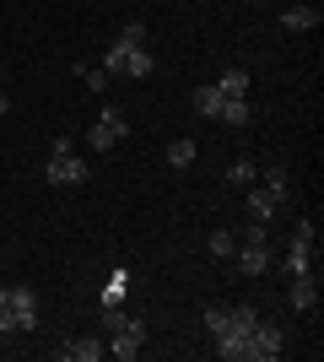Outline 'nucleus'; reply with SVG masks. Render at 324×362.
Returning a JSON list of instances; mask_svg holds the SVG:
<instances>
[{"label": "nucleus", "mask_w": 324, "mask_h": 362, "mask_svg": "<svg viewBox=\"0 0 324 362\" xmlns=\"http://www.w3.org/2000/svg\"><path fill=\"white\" fill-rule=\"evenodd\" d=\"M281 351H287V330H281L276 319L260 314V325L248 330V357H254V362H276Z\"/></svg>", "instance_id": "obj_1"}, {"label": "nucleus", "mask_w": 324, "mask_h": 362, "mask_svg": "<svg viewBox=\"0 0 324 362\" xmlns=\"http://www.w3.org/2000/svg\"><path fill=\"white\" fill-rule=\"evenodd\" d=\"M270 265H276L287 281H292V276H308V271H313V243L292 233V238H287V249H281V259H270Z\"/></svg>", "instance_id": "obj_2"}, {"label": "nucleus", "mask_w": 324, "mask_h": 362, "mask_svg": "<svg viewBox=\"0 0 324 362\" xmlns=\"http://www.w3.org/2000/svg\"><path fill=\"white\" fill-rule=\"evenodd\" d=\"M6 308H11V325L22 335L38 330V292L32 287H6Z\"/></svg>", "instance_id": "obj_3"}, {"label": "nucleus", "mask_w": 324, "mask_h": 362, "mask_svg": "<svg viewBox=\"0 0 324 362\" xmlns=\"http://www.w3.org/2000/svg\"><path fill=\"white\" fill-rule=\"evenodd\" d=\"M140 346H146V325H140V319H124L119 330H108V351H114V357L136 362Z\"/></svg>", "instance_id": "obj_4"}, {"label": "nucleus", "mask_w": 324, "mask_h": 362, "mask_svg": "<svg viewBox=\"0 0 324 362\" xmlns=\"http://www.w3.org/2000/svg\"><path fill=\"white\" fill-rule=\"evenodd\" d=\"M87 157L81 151H65V157H49V184H60V189H71V184H87Z\"/></svg>", "instance_id": "obj_5"}, {"label": "nucleus", "mask_w": 324, "mask_h": 362, "mask_svg": "<svg viewBox=\"0 0 324 362\" xmlns=\"http://www.w3.org/2000/svg\"><path fill=\"white\" fill-rule=\"evenodd\" d=\"M119 141H124V114H119V108H103V119L87 130V146L108 151V146H119Z\"/></svg>", "instance_id": "obj_6"}, {"label": "nucleus", "mask_w": 324, "mask_h": 362, "mask_svg": "<svg viewBox=\"0 0 324 362\" xmlns=\"http://www.w3.org/2000/svg\"><path fill=\"white\" fill-rule=\"evenodd\" d=\"M287 303H292L297 314H319V271L292 276V281H287Z\"/></svg>", "instance_id": "obj_7"}, {"label": "nucleus", "mask_w": 324, "mask_h": 362, "mask_svg": "<svg viewBox=\"0 0 324 362\" xmlns=\"http://www.w3.org/2000/svg\"><path fill=\"white\" fill-rule=\"evenodd\" d=\"M319 22H324V11L308 6V0H297V6L281 11V28H287V33H308V28H319Z\"/></svg>", "instance_id": "obj_8"}, {"label": "nucleus", "mask_w": 324, "mask_h": 362, "mask_svg": "<svg viewBox=\"0 0 324 362\" xmlns=\"http://www.w3.org/2000/svg\"><path fill=\"white\" fill-rule=\"evenodd\" d=\"M232 259H238V271H244V276H265V271H270V243H238V255H232Z\"/></svg>", "instance_id": "obj_9"}, {"label": "nucleus", "mask_w": 324, "mask_h": 362, "mask_svg": "<svg viewBox=\"0 0 324 362\" xmlns=\"http://www.w3.org/2000/svg\"><path fill=\"white\" fill-rule=\"evenodd\" d=\"M103 357H108V341H97V335H76L65 346V362H103Z\"/></svg>", "instance_id": "obj_10"}, {"label": "nucleus", "mask_w": 324, "mask_h": 362, "mask_svg": "<svg viewBox=\"0 0 324 362\" xmlns=\"http://www.w3.org/2000/svg\"><path fill=\"white\" fill-rule=\"evenodd\" d=\"M216 119L227 124V130H244L248 119H254V108H248V98H222V114Z\"/></svg>", "instance_id": "obj_11"}, {"label": "nucleus", "mask_w": 324, "mask_h": 362, "mask_svg": "<svg viewBox=\"0 0 324 362\" xmlns=\"http://www.w3.org/2000/svg\"><path fill=\"white\" fill-rule=\"evenodd\" d=\"M265 195L276 200V211L292 200V179H287V168H270V173H265Z\"/></svg>", "instance_id": "obj_12"}, {"label": "nucleus", "mask_w": 324, "mask_h": 362, "mask_svg": "<svg viewBox=\"0 0 324 362\" xmlns=\"http://www.w3.org/2000/svg\"><path fill=\"white\" fill-rule=\"evenodd\" d=\"M152 71H157V60L146 54V49H130V54H124V76H136V81H146Z\"/></svg>", "instance_id": "obj_13"}, {"label": "nucleus", "mask_w": 324, "mask_h": 362, "mask_svg": "<svg viewBox=\"0 0 324 362\" xmlns=\"http://www.w3.org/2000/svg\"><path fill=\"white\" fill-rule=\"evenodd\" d=\"M195 114H200V119H216V114H222V92L216 87H195Z\"/></svg>", "instance_id": "obj_14"}, {"label": "nucleus", "mask_w": 324, "mask_h": 362, "mask_svg": "<svg viewBox=\"0 0 324 362\" xmlns=\"http://www.w3.org/2000/svg\"><path fill=\"white\" fill-rule=\"evenodd\" d=\"M216 92H222V98H248V71H227L216 81Z\"/></svg>", "instance_id": "obj_15"}, {"label": "nucleus", "mask_w": 324, "mask_h": 362, "mask_svg": "<svg viewBox=\"0 0 324 362\" xmlns=\"http://www.w3.org/2000/svg\"><path fill=\"white\" fill-rule=\"evenodd\" d=\"M248 216H254V222H270V216H276V200L265 195V189H248Z\"/></svg>", "instance_id": "obj_16"}, {"label": "nucleus", "mask_w": 324, "mask_h": 362, "mask_svg": "<svg viewBox=\"0 0 324 362\" xmlns=\"http://www.w3.org/2000/svg\"><path fill=\"white\" fill-rule=\"evenodd\" d=\"M211 255H222V259L238 255V233H232V227H216L211 233Z\"/></svg>", "instance_id": "obj_17"}, {"label": "nucleus", "mask_w": 324, "mask_h": 362, "mask_svg": "<svg viewBox=\"0 0 324 362\" xmlns=\"http://www.w3.org/2000/svg\"><path fill=\"white\" fill-rule=\"evenodd\" d=\"M195 151H200V146L184 136V141H173V146H168V163H173V168H189V163H195Z\"/></svg>", "instance_id": "obj_18"}, {"label": "nucleus", "mask_w": 324, "mask_h": 362, "mask_svg": "<svg viewBox=\"0 0 324 362\" xmlns=\"http://www.w3.org/2000/svg\"><path fill=\"white\" fill-rule=\"evenodd\" d=\"M124 54H130V49L114 38V44H108V54H103V71H108V76H124Z\"/></svg>", "instance_id": "obj_19"}, {"label": "nucleus", "mask_w": 324, "mask_h": 362, "mask_svg": "<svg viewBox=\"0 0 324 362\" xmlns=\"http://www.w3.org/2000/svg\"><path fill=\"white\" fill-rule=\"evenodd\" d=\"M76 71H81V81H87V87H92V92H103L108 81H114V76H108L103 65H76Z\"/></svg>", "instance_id": "obj_20"}, {"label": "nucleus", "mask_w": 324, "mask_h": 362, "mask_svg": "<svg viewBox=\"0 0 324 362\" xmlns=\"http://www.w3.org/2000/svg\"><path fill=\"white\" fill-rule=\"evenodd\" d=\"M119 44H124V49H146V28H140V22H124Z\"/></svg>", "instance_id": "obj_21"}, {"label": "nucleus", "mask_w": 324, "mask_h": 362, "mask_svg": "<svg viewBox=\"0 0 324 362\" xmlns=\"http://www.w3.org/2000/svg\"><path fill=\"white\" fill-rule=\"evenodd\" d=\"M205 330H211V335L227 330V308H222V303H211V308H205Z\"/></svg>", "instance_id": "obj_22"}, {"label": "nucleus", "mask_w": 324, "mask_h": 362, "mask_svg": "<svg viewBox=\"0 0 324 362\" xmlns=\"http://www.w3.org/2000/svg\"><path fill=\"white\" fill-rule=\"evenodd\" d=\"M227 179H232V184H254V163H232Z\"/></svg>", "instance_id": "obj_23"}, {"label": "nucleus", "mask_w": 324, "mask_h": 362, "mask_svg": "<svg viewBox=\"0 0 324 362\" xmlns=\"http://www.w3.org/2000/svg\"><path fill=\"white\" fill-rule=\"evenodd\" d=\"M6 108H11V103H6V98H0V119H6Z\"/></svg>", "instance_id": "obj_24"}]
</instances>
